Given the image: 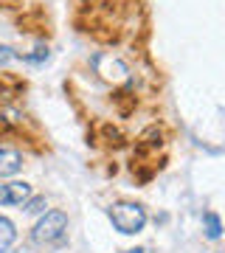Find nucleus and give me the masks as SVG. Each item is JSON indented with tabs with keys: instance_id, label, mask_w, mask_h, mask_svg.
Segmentation results:
<instances>
[{
	"instance_id": "obj_1",
	"label": "nucleus",
	"mask_w": 225,
	"mask_h": 253,
	"mask_svg": "<svg viewBox=\"0 0 225 253\" xmlns=\"http://www.w3.org/2000/svg\"><path fill=\"white\" fill-rule=\"evenodd\" d=\"M107 214H110L113 228H116L118 234H127V236L138 234L146 225V211L138 203H116V206H110Z\"/></svg>"
},
{
	"instance_id": "obj_2",
	"label": "nucleus",
	"mask_w": 225,
	"mask_h": 253,
	"mask_svg": "<svg viewBox=\"0 0 225 253\" xmlns=\"http://www.w3.org/2000/svg\"><path fill=\"white\" fill-rule=\"evenodd\" d=\"M68 231V214L65 211H48L40 222L34 225L31 236H34V242L40 245H51V242H59Z\"/></svg>"
},
{
	"instance_id": "obj_3",
	"label": "nucleus",
	"mask_w": 225,
	"mask_h": 253,
	"mask_svg": "<svg viewBox=\"0 0 225 253\" xmlns=\"http://www.w3.org/2000/svg\"><path fill=\"white\" fill-rule=\"evenodd\" d=\"M28 197H31V186L23 180L3 183L0 186V206H23Z\"/></svg>"
},
{
	"instance_id": "obj_4",
	"label": "nucleus",
	"mask_w": 225,
	"mask_h": 253,
	"mask_svg": "<svg viewBox=\"0 0 225 253\" xmlns=\"http://www.w3.org/2000/svg\"><path fill=\"white\" fill-rule=\"evenodd\" d=\"M23 169V155L17 149H9V146H0V177H11Z\"/></svg>"
},
{
	"instance_id": "obj_5",
	"label": "nucleus",
	"mask_w": 225,
	"mask_h": 253,
	"mask_svg": "<svg viewBox=\"0 0 225 253\" xmlns=\"http://www.w3.org/2000/svg\"><path fill=\"white\" fill-rule=\"evenodd\" d=\"M14 239H17V231H14V222L6 217H0V253H6L14 245Z\"/></svg>"
},
{
	"instance_id": "obj_6",
	"label": "nucleus",
	"mask_w": 225,
	"mask_h": 253,
	"mask_svg": "<svg viewBox=\"0 0 225 253\" xmlns=\"http://www.w3.org/2000/svg\"><path fill=\"white\" fill-rule=\"evenodd\" d=\"M203 225H206V236L211 239V242H217V239L223 236V222H220V217H217L214 211L203 214Z\"/></svg>"
},
{
	"instance_id": "obj_7",
	"label": "nucleus",
	"mask_w": 225,
	"mask_h": 253,
	"mask_svg": "<svg viewBox=\"0 0 225 253\" xmlns=\"http://www.w3.org/2000/svg\"><path fill=\"white\" fill-rule=\"evenodd\" d=\"M99 59L101 62H107V68H99V73H104L107 79H121V76L127 73V68L118 62V59H113V56H99Z\"/></svg>"
},
{
	"instance_id": "obj_8",
	"label": "nucleus",
	"mask_w": 225,
	"mask_h": 253,
	"mask_svg": "<svg viewBox=\"0 0 225 253\" xmlns=\"http://www.w3.org/2000/svg\"><path fill=\"white\" fill-rule=\"evenodd\" d=\"M45 197H28L26 203H23V208H26V214H43L45 211Z\"/></svg>"
},
{
	"instance_id": "obj_9",
	"label": "nucleus",
	"mask_w": 225,
	"mask_h": 253,
	"mask_svg": "<svg viewBox=\"0 0 225 253\" xmlns=\"http://www.w3.org/2000/svg\"><path fill=\"white\" fill-rule=\"evenodd\" d=\"M11 59H17V54H14L9 45H0V68H6Z\"/></svg>"
},
{
	"instance_id": "obj_10",
	"label": "nucleus",
	"mask_w": 225,
	"mask_h": 253,
	"mask_svg": "<svg viewBox=\"0 0 225 253\" xmlns=\"http://www.w3.org/2000/svg\"><path fill=\"white\" fill-rule=\"evenodd\" d=\"M124 253H149V248H135V251H124Z\"/></svg>"
}]
</instances>
